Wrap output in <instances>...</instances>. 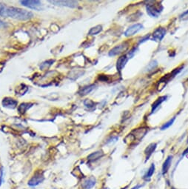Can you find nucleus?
I'll use <instances>...</instances> for the list:
<instances>
[{"mask_svg": "<svg viewBox=\"0 0 188 189\" xmlns=\"http://www.w3.org/2000/svg\"><path fill=\"white\" fill-rule=\"evenodd\" d=\"M156 147V143H151V144H150L146 148V149L145 150V155H146V161L147 160V159H149V158L150 157V156L153 154V153L155 151Z\"/></svg>", "mask_w": 188, "mask_h": 189, "instance_id": "4468645a", "label": "nucleus"}, {"mask_svg": "<svg viewBox=\"0 0 188 189\" xmlns=\"http://www.w3.org/2000/svg\"><path fill=\"white\" fill-rule=\"evenodd\" d=\"M0 16L10 17L21 21L29 20L33 18V14L29 10H24L16 7H10L4 4H0Z\"/></svg>", "mask_w": 188, "mask_h": 189, "instance_id": "f257e3e1", "label": "nucleus"}, {"mask_svg": "<svg viewBox=\"0 0 188 189\" xmlns=\"http://www.w3.org/2000/svg\"><path fill=\"white\" fill-rule=\"evenodd\" d=\"M154 171H155V165L152 164L151 165L150 167L149 168V169H148V171H147V172L146 173V174H145V176H144V178H145L146 180L150 179L151 176H153V174L154 173Z\"/></svg>", "mask_w": 188, "mask_h": 189, "instance_id": "a211bd4d", "label": "nucleus"}, {"mask_svg": "<svg viewBox=\"0 0 188 189\" xmlns=\"http://www.w3.org/2000/svg\"><path fill=\"white\" fill-rule=\"evenodd\" d=\"M102 30V25H96V26L92 27V28L90 30L89 34L90 35H96V34H98V33H100Z\"/></svg>", "mask_w": 188, "mask_h": 189, "instance_id": "6ab92c4d", "label": "nucleus"}, {"mask_svg": "<svg viewBox=\"0 0 188 189\" xmlns=\"http://www.w3.org/2000/svg\"><path fill=\"white\" fill-rule=\"evenodd\" d=\"M84 104H85V106H86V107H88V108L94 107V103L90 100H85V101L84 102Z\"/></svg>", "mask_w": 188, "mask_h": 189, "instance_id": "4be33fe9", "label": "nucleus"}, {"mask_svg": "<svg viewBox=\"0 0 188 189\" xmlns=\"http://www.w3.org/2000/svg\"><path fill=\"white\" fill-rule=\"evenodd\" d=\"M179 18L181 20H183V21L188 20V10H186V11H184V13H181V14L180 15Z\"/></svg>", "mask_w": 188, "mask_h": 189, "instance_id": "5701e85b", "label": "nucleus"}, {"mask_svg": "<svg viewBox=\"0 0 188 189\" xmlns=\"http://www.w3.org/2000/svg\"><path fill=\"white\" fill-rule=\"evenodd\" d=\"M3 107L10 108V109H14L17 106V101L15 100L14 99L10 98V97H5L3 99L2 102H1Z\"/></svg>", "mask_w": 188, "mask_h": 189, "instance_id": "9d476101", "label": "nucleus"}, {"mask_svg": "<svg viewBox=\"0 0 188 189\" xmlns=\"http://www.w3.org/2000/svg\"><path fill=\"white\" fill-rule=\"evenodd\" d=\"M147 12L152 17H158L162 10L163 7L161 4H147Z\"/></svg>", "mask_w": 188, "mask_h": 189, "instance_id": "f03ea898", "label": "nucleus"}, {"mask_svg": "<svg viewBox=\"0 0 188 189\" xmlns=\"http://www.w3.org/2000/svg\"><path fill=\"white\" fill-rule=\"evenodd\" d=\"M7 27V24L5 22H4V21L0 19V28H4V27Z\"/></svg>", "mask_w": 188, "mask_h": 189, "instance_id": "b1692460", "label": "nucleus"}, {"mask_svg": "<svg viewBox=\"0 0 188 189\" xmlns=\"http://www.w3.org/2000/svg\"><path fill=\"white\" fill-rule=\"evenodd\" d=\"M104 155V153L101 151H96L92 153L91 154H90L89 156L88 157V159L91 162H94V161L97 160V159H100L101 157H102Z\"/></svg>", "mask_w": 188, "mask_h": 189, "instance_id": "dca6fc26", "label": "nucleus"}, {"mask_svg": "<svg viewBox=\"0 0 188 189\" xmlns=\"http://www.w3.org/2000/svg\"><path fill=\"white\" fill-rule=\"evenodd\" d=\"M172 189H175V188H172Z\"/></svg>", "mask_w": 188, "mask_h": 189, "instance_id": "bb28decb", "label": "nucleus"}, {"mask_svg": "<svg viewBox=\"0 0 188 189\" xmlns=\"http://www.w3.org/2000/svg\"><path fill=\"white\" fill-rule=\"evenodd\" d=\"M131 189H139V185H136V186L133 187V188Z\"/></svg>", "mask_w": 188, "mask_h": 189, "instance_id": "a878e982", "label": "nucleus"}, {"mask_svg": "<svg viewBox=\"0 0 188 189\" xmlns=\"http://www.w3.org/2000/svg\"><path fill=\"white\" fill-rule=\"evenodd\" d=\"M96 88V85H87V86L83 87V88H81L80 90L79 91L78 94H79L80 96H86L88 95V94L93 91Z\"/></svg>", "mask_w": 188, "mask_h": 189, "instance_id": "ddd939ff", "label": "nucleus"}, {"mask_svg": "<svg viewBox=\"0 0 188 189\" xmlns=\"http://www.w3.org/2000/svg\"><path fill=\"white\" fill-rule=\"evenodd\" d=\"M128 59H129V58L128 57L127 55H124V56H120V57L119 58V59H118L116 62V68L118 71L120 72V71L123 69L124 67L125 66L126 63L128 62Z\"/></svg>", "mask_w": 188, "mask_h": 189, "instance_id": "9b49d317", "label": "nucleus"}, {"mask_svg": "<svg viewBox=\"0 0 188 189\" xmlns=\"http://www.w3.org/2000/svg\"><path fill=\"white\" fill-rule=\"evenodd\" d=\"M128 47H129V44L128 42H123L122 44H119V45H116V47H114L113 49H111L109 52V56H116V55H119L122 53L125 52L128 50Z\"/></svg>", "mask_w": 188, "mask_h": 189, "instance_id": "39448f33", "label": "nucleus"}, {"mask_svg": "<svg viewBox=\"0 0 188 189\" xmlns=\"http://www.w3.org/2000/svg\"><path fill=\"white\" fill-rule=\"evenodd\" d=\"M20 3L24 7L33 9V10H40L42 9V2L38 0H22L20 1Z\"/></svg>", "mask_w": 188, "mask_h": 189, "instance_id": "20e7f679", "label": "nucleus"}, {"mask_svg": "<svg viewBox=\"0 0 188 189\" xmlns=\"http://www.w3.org/2000/svg\"><path fill=\"white\" fill-rule=\"evenodd\" d=\"M142 28H143V25H142V24L137 23V24H135V25H133L132 26L128 27V30L125 31V36L129 37V36H133L134 34L138 33V32L140 30H142Z\"/></svg>", "mask_w": 188, "mask_h": 189, "instance_id": "1a4fd4ad", "label": "nucleus"}, {"mask_svg": "<svg viewBox=\"0 0 188 189\" xmlns=\"http://www.w3.org/2000/svg\"><path fill=\"white\" fill-rule=\"evenodd\" d=\"M49 2L56 6L68 7H71V8H76L79 6L78 1H73V0H50V1H49Z\"/></svg>", "mask_w": 188, "mask_h": 189, "instance_id": "7ed1b4c3", "label": "nucleus"}, {"mask_svg": "<svg viewBox=\"0 0 188 189\" xmlns=\"http://www.w3.org/2000/svg\"><path fill=\"white\" fill-rule=\"evenodd\" d=\"M172 156H169L167 157V159H165V161L163 163L162 165V173L163 174H165V173H167L168 170L170 169L171 165V163H172Z\"/></svg>", "mask_w": 188, "mask_h": 189, "instance_id": "2eb2a0df", "label": "nucleus"}, {"mask_svg": "<svg viewBox=\"0 0 188 189\" xmlns=\"http://www.w3.org/2000/svg\"><path fill=\"white\" fill-rule=\"evenodd\" d=\"M175 117H173V118L171 119L170 120H169V121H168L167 123H164V124L162 126H161V130H162V131L166 130V129H167L168 128L170 127V126H172V125H173V123H174V121H175Z\"/></svg>", "mask_w": 188, "mask_h": 189, "instance_id": "412c9836", "label": "nucleus"}, {"mask_svg": "<svg viewBox=\"0 0 188 189\" xmlns=\"http://www.w3.org/2000/svg\"><path fill=\"white\" fill-rule=\"evenodd\" d=\"M147 130L148 129L147 128H136L135 130H133L132 131V133L130 134L132 136L133 141L135 140H140L145 137L147 132Z\"/></svg>", "mask_w": 188, "mask_h": 189, "instance_id": "0eeeda50", "label": "nucleus"}, {"mask_svg": "<svg viewBox=\"0 0 188 189\" xmlns=\"http://www.w3.org/2000/svg\"><path fill=\"white\" fill-rule=\"evenodd\" d=\"M96 178H94V176H91L86 180L84 181V182L82 183V187L84 189H91L96 185Z\"/></svg>", "mask_w": 188, "mask_h": 189, "instance_id": "f8f14e48", "label": "nucleus"}, {"mask_svg": "<svg viewBox=\"0 0 188 189\" xmlns=\"http://www.w3.org/2000/svg\"><path fill=\"white\" fill-rule=\"evenodd\" d=\"M45 179V176H44L43 173L42 172H36L31 179L28 181V185L30 187H35L36 185H39L42 183Z\"/></svg>", "mask_w": 188, "mask_h": 189, "instance_id": "423d86ee", "label": "nucleus"}, {"mask_svg": "<svg viewBox=\"0 0 188 189\" xmlns=\"http://www.w3.org/2000/svg\"><path fill=\"white\" fill-rule=\"evenodd\" d=\"M166 29L164 27H158L153 33V40L156 41V42L161 41L166 35Z\"/></svg>", "mask_w": 188, "mask_h": 189, "instance_id": "6e6552de", "label": "nucleus"}, {"mask_svg": "<svg viewBox=\"0 0 188 189\" xmlns=\"http://www.w3.org/2000/svg\"><path fill=\"white\" fill-rule=\"evenodd\" d=\"M3 182V170L2 168L0 169V186Z\"/></svg>", "mask_w": 188, "mask_h": 189, "instance_id": "393cba45", "label": "nucleus"}, {"mask_svg": "<svg viewBox=\"0 0 188 189\" xmlns=\"http://www.w3.org/2000/svg\"><path fill=\"white\" fill-rule=\"evenodd\" d=\"M32 104H30H30H29V103H22V104H21L19 107V113L24 114V113H25L26 111H27V110L28 109V108H30Z\"/></svg>", "mask_w": 188, "mask_h": 189, "instance_id": "aec40b11", "label": "nucleus"}, {"mask_svg": "<svg viewBox=\"0 0 188 189\" xmlns=\"http://www.w3.org/2000/svg\"><path fill=\"white\" fill-rule=\"evenodd\" d=\"M166 99H167V97L166 96H163V97H159V98H158L156 100L155 102H154L153 103V105H152V112L151 113H153L154 111H156V109L157 108L159 107V106H160V105L161 104V103H163V102L164 101V100H166Z\"/></svg>", "mask_w": 188, "mask_h": 189, "instance_id": "f3484780", "label": "nucleus"}]
</instances>
